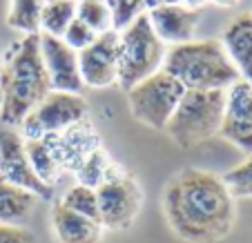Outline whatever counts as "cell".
<instances>
[{"label": "cell", "instance_id": "19", "mask_svg": "<svg viewBox=\"0 0 252 243\" xmlns=\"http://www.w3.org/2000/svg\"><path fill=\"white\" fill-rule=\"evenodd\" d=\"M43 0H9L7 9V25L25 36L40 33V14H43Z\"/></svg>", "mask_w": 252, "mask_h": 243}, {"label": "cell", "instance_id": "21", "mask_svg": "<svg viewBox=\"0 0 252 243\" xmlns=\"http://www.w3.org/2000/svg\"><path fill=\"white\" fill-rule=\"evenodd\" d=\"M116 167L119 165L112 163V158L107 156V152H105L103 148H98L81 167H78L76 179L81 185H87V187H92V190H96L100 183H105L112 174H114Z\"/></svg>", "mask_w": 252, "mask_h": 243}, {"label": "cell", "instance_id": "29", "mask_svg": "<svg viewBox=\"0 0 252 243\" xmlns=\"http://www.w3.org/2000/svg\"><path fill=\"white\" fill-rule=\"evenodd\" d=\"M181 2L183 5H188V7H192V9H201L208 0H181Z\"/></svg>", "mask_w": 252, "mask_h": 243}, {"label": "cell", "instance_id": "4", "mask_svg": "<svg viewBox=\"0 0 252 243\" xmlns=\"http://www.w3.org/2000/svg\"><path fill=\"white\" fill-rule=\"evenodd\" d=\"M225 90L196 91L186 90L172 119L165 125V134L179 148L190 150L217 136L223 121Z\"/></svg>", "mask_w": 252, "mask_h": 243}, {"label": "cell", "instance_id": "32", "mask_svg": "<svg viewBox=\"0 0 252 243\" xmlns=\"http://www.w3.org/2000/svg\"><path fill=\"white\" fill-rule=\"evenodd\" d=\"M43 2H61V0H43Z\"/></svg>", "mask_w": 252, "mask_h": 243}, {"label": "cell", "instance_id": "10", "mask_svg": "<svg viewBox=\"0 0 252 243\" xmlns=\"http://www.w3.org/2000/svg\"><path fill=\"white\" fill-rule=\"evenodd\" d=\"M78 69L83 85L103 90L119 83V31L98 33L92 45L78 52Z\"/></svg>", "mask_w": 252, "mask_h": 243}, {"label": "cell", "instance_id": "22", "mask_svg": "<svg viewBox=\"0 0 252 243\" xmlns=\"http://www.w3.org/2000/svg\"><path fill=\"white\" fill-rule=\"evenodd\" d=\"M76 18L83 20L94 33H105L114 29L112 7L96 0H76Z\"/></svg>", "mask_w": 252, "mask_h": 243}, {"label": "cell", "instance_id": "14", "mask_svg": "<svg viewBox=\"0 0 252 243\" xmlns=\"http://www.w3.org/2000/svg\"><path fill=\"white\" fill-rule=\"evenodd\" d=\"M145 14H148L150 25L158 36V40L163 45H170V47L194 40L196 27L201 23V9H192L183 2L157 7V9H150Z\"/></svg>", "mask_w": 252, "mask_h": 243}, {"label": "cell", "instance_id": "1", "mask_svg": "<svg viewBox=\"0 0 252 243\" xmlns=\"http://www.w3.org/2000/svg\"><path fill=\"white\" fill-rule=\"evenodd\" d=\"M163 212L179 239L217 243L234 228V199L223 179L199 167H186L167 181Z\"/></svg>", "mask_w": 252, "mask_h": 243}, {"label": "cell", "instance_id": "15", "mask_svg": "<svg viewBox=\"0 0 252 243\" xmlns=\"http://www.w3.org/2000/svg\"><path fill=\"white\" fill-rule=\"evenodd\" d=\"M225 54L241 81L252 83V11L234 16L221 36Z\"/></svg>", "mask_w": 252, "mask_h": 243}, {"label": "cell", "instance_id": "16", "mask_svg": "<svg viewBox=\"0 0 252 243\" xmlns=\"http://www.w3.org/2000/svg\"><path fill=\"white\" fill-rule=\"evenodd\" d=\"M52 225L61 243H100L103 225L94 219L67 210L61 203L52 210Z\"/></svg>", "mask_w": 252, "mask_h": 243}, {"label": "cell", "instance_id": "6", "mask_svg": "<svg viewBox=\"0 0 252 243\" xmlns=\"http://www.w3.org/2000/svg\"><path fill=\"white\" fill-rule=\"evenodd\" d=\"M183 94L186 90L181 83L167 72L158 69L157 74L127 90L129 112L138 123L152 129H165L167 121L172 119L176 105L181 103Z\"/></svg>", "mask_w": 252, "mask_h": 243}, {"label": "cell", "instance_id": "3", "mask_svg": "<svg viewBox=\"0 0 252 243\" xmlns=\"http://www.w3.org/2000/svg\"><path fill=\"white\" fill-rule=\"evenodd\" d=\"M163 72L174 76L183 90L210 91L228 90L239 81V74L230 62L221 40L205 38L174 45L165 52Z\"/></svg>", "mask_w": 252, "mask_h": 243}, {"label": "cell", "instance_id": "12", "mask_svg": "<svg viewBox=\"0 0 252 243\" xmlns=\"http://www.w3.org/2000/svg\"><path fill=\"white\" fill-rule=\"evenodd\" d=\"M38 40L40 58H43L52 90L67 91V94H81L85 85H83L81 69H78V52L56 36L38 33Z\"/></svg>", "mask_w": 252, "mask_h": 243}, {"label": "cell", "instance_id": "13", "mask_svg": "<svg viewBox=\"0 0 252 243\" xmlns=\"http://www.w3.org/2000/svg\"><path fill=\"white\" fill-rule=\"evenodd\" d=\"M47 148L52 150L54 158H56L61 170H69L76 174L78 167L100 148V136L96 127L90 121H81V123L71 125V127L63 129L58 134L43 138Z\"/></svg>", "mask_w": 252, "mask_h": 243}, {"label": "cell", "instance_id": "7", "mask_svg": "<svg viewBox=\"0 0 252 243\" xmlns=\"http://www.w3.org/2000/svg\"><path fill=\"white\" fill-rule=\"evenodd\" d=\"M87 119V103L81 94L49 91L20 123L23 138H45Z\"/></svg>", "mask_w": 252, "mask_h": 243}, {"label": "cell", "instance_id": "23", "mask_svg": "<svg viewBox=\"0 0 252 243\" xmlns=\"http://www.w3.org/2000/svg\"><path fill=\"white\" fill-rule=\"evenodd\" d=\"M61 205L81 216L98 221V199H96V190H92V187H87V185L78 183V185L69 187V190L65 192V196L61 199Z\"/></svg>", "mask_w": 252, "mask_h": 243}, {"label": "cell", "instance_id": "11", "mask_svg": "<svg viewBox=\"0 0 252 243\" xmlns=\"http://www.w3.org/2000/svg\"><path fill=\"white\" fill-rule=\"evenodd\" d=\"M219 134L248 156L252 154V83L239 78L225 90V107Z\"/></svg>", "mask_w": 252, "mask_h": 243}, {"label": "cell", "instance_id": "28", "mask_svg": "<svg viewBox=\"0 0 252 243\" xmlns=\"http://www.w3.org/2000/svg\"><path fill=\"white\" fill-rule=\"evenodd\" d=\"M181 0H145V11L157 9V7H165V5H176Z\"/></svg>", "mask_w": 252, "mask_h": 243}, {"label": "cell", "instance_id": "8", "mask_svg": "<svg viewBox=\"0 0 252 243\" xmlns=\"http://www.w3.org/2000/svg\"><path fill=\"white\" fill-rule=\"evenodd\" d=\"M98 223L110 230H125L134 223L143 203V192L127 172L116 167L114 174L96 187Z\"/></svg>", "mask_w": 252, "mask_h": 243}, {"label": "cell", "instance_id": "17", "mask_svg": "<svg viewBox=\"0 0 252 243\" xmlns=\"http://www.w3.org/2000/svg\"><path fill=\"white\" fill-rule=\"evenodd\" d=\"M38 196L0 179V223L20 225L33 212Z\"/></svg>", "mask_w": 252, "mask_h": 243}, {"label": "cell", "instance_id": "9", "mask_svg": "<svg viewBox=\"0 0 252 243\" xmlns=\"http://www.w3.org/2000/svg\"><path fill=\"white\" fill-rule=\"evenodd\" d=\"M0 179L32 192L38 199L54 196V187L43 183L32 170L27 152H25V138L14 127L0 129Z\"/></svg>", "mask_w": 252, "mask_h": 243}, {"label": "cell", "instance_id": "27", "mask_svg": "<svg viewBox=\"0 0 252 243\" xmlns=\"http://www.w3.org/2000/svg\"><path fill=\"white\" fill-rule=\"evenodd\" d=\"M0 243H36V239L23 225L0 223Z\"/></svg>", "mask_w": 252, "mask_h": 243}, {"label": "cell", "instance_id": "2", "mask_svg": "<svg viewBox=\"0 0 252 243\" xmlns=\"http://www.w3.org/2000/svg\"><path fill=\"white\" fill-rule=\"evenodd\" d=\"M49 91L52 85L40 58L38 33L14 40L0 61V123L20 127L25 116Z\"/></svg>", "mask_w": 252, "mask_h": 243}, {"label": "cell", "instance_id": "18", "mask_svg": "<svg viewBox=\"0 0 252 243\" xmlns=\"http://www.w3.org/2000/svg\"><path fill=\"white\" fill-rule=\"evenodd\" d=\"M25 152H27L29 165L36 172V177L43 183H47L49 187H54V183L61 177V167H58L56 158H54L52 150L47 148L43 138H25Z\"/></svg>", "mask_w": 252, "mask_h": 243}, {"label": "cell", "instance_id": "30", "mask_svg": "<svg viewBox=\"0 0 252 243\" xmlns=\"http://www.w3.org/2000/svg\"><path fill=\"white\" fill-rule=\"evenodd\" d=\"M210 2H214V5H219V7H230V5H237L239 0H210Z\"/></svg>", "mask_w": 252, "mask_h": 243}, {"label": "cell", "instance_id": "25", "mask_svg": "<svg viewBox=\"0 0 252 243\" xmlns=\"http://www.w3.org/2000/svg\"><path fill=\"white\" fill-rule=\"evenodd\" d=\"M112 16H114V29L121 31L132 23L136 16L145 11V0H112Z\"/></svg>", "mask_w": 252, "mask_h": 243}, {"label": "cell", "instance_id": "24", "mask_svg": "<svg viewBox=\"0 0 252 243\" xmlns=\"http://www.w3.org/2000/svg\"><path fill=\"white\" fill-rule=\"evenodd\" d=\"M223 183L228 185L232 199H241V196H252V154L243 163H239L234 170L225 172Z\"/></svg>", "mask_w": 252, "mask_h": 243}, {"label": "cell", "instance_id": "26", "mask_svg": "<svg viewBox=\"0 0 252 243\" xmlns=\"http://www.w3.org/2000/svg\"><path fill=\"white\" fill-rule=\"evenodd\" d=\"M96 36L98 33H94L90 27H87L83 20H78V18H74L69 25H67V29H65V33H63L61 38L65 40L67 45H69L71 49H76V52H81V49H85L87 45H92L96 40Z\"/></svg>", "mask_w": 252, "mask_h": 243}, {"label": "cell", "instance_id": "5", "mask_svg": "<svg viewBox=\"0 0 252 243\" xmlns=\"http://www.w3.org/2000/svg\"><path fill=\"white\" fill-rule=\"evenodd\" d=\"M167 47L158 40L148 14L132 20L119 31V85L123 91L163 69Z\"/></svg>", "mask_w": 252, "mask_h": 243}, {"label": "cell", "instance_id": "31", "mask_svg": "<svg viewBox=\"0 0 252 243\" xmlns=\"http://www.w3.org/2000/svg\"><path fill=\"white\" fill-rule=\"evenodd\" d=\"M96 2H105V5H112V0H96Z\"/></svg>", "mask_w": 252, "mask_h": 243}, {"label": "cell", "instance_id": "20", "mask_svg": "<svg viewBox=\"0 0 252 243\" xmlns=\"http://www.w3.org/2000/svg\"><path fill=\"white\" fill-rule=\"evenodd\" d=\"M76 18V0H61V2H45L40 14V33L61 38L67 25Z\"/></svg>", "mask_w": 252, "mask_h": 243}]
</instances>
